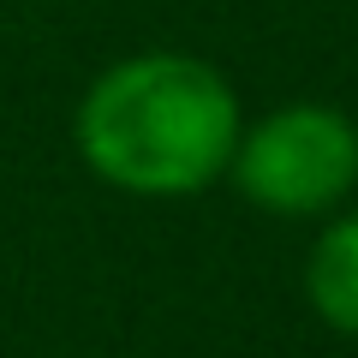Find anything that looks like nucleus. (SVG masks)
Here are the masks:
<instances>
[{
  "label": "nucleus",
  "mask_w": 358,
  "mask_h": 358,
  "mask_svg": "<svg viewBox=\"0 0 358 358\" xmlns=\"http://www.w3.org/2000/svg\"><path fill=\"white\" fill-rule=\"evenodd\" d=\"M305 293L329 329L358 341V215H341L317 233L305 257Z\"/></svg>",
  "instance_id": "7ed1b4c3"
},
{
  "label": "nucleus",
  "mask_w": 358,
  "mask_h": 358,
  "mask_svg": "<svg viewBox=\"0 0 358 358\" xmlns=\"http://www.w3.org/2000/svg\"><path fill=\"white\" fill-rule=\"evenodd\" d=\"M227 179L263 215H329L358 185V126L329 102H287L239 126Z\"/></svg>",
  "instance_id": "f03ea898"
},
{
  "label": "nucleus",
  "mask_w": 358,
  "mask_h": 358,
  "mask_svg": "<svg viewBox=\"0 0 358 358\" xmlns=\"http://www.w3.org/2000/svg\"><path fill=\"white\" fill-rule=\"evenodd\" d=\"M239 96L197 54H131L78 102V155L131 197H192L215 185L239 143Z\"/></svg>",
  "instance_id": "f257e3e1"
}]
</instances>
